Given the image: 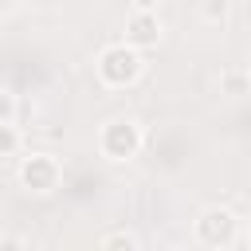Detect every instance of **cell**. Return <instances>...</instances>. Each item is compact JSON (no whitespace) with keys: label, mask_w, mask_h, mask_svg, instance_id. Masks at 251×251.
<instances>
[{"label":"cell","mask_w":251,"mask_h":251,"mask_svg":"<svg viewBox=\"0 0 251 251\" xmlns=\"http://www.w3.org/2000/svg\"><path fill=\"white\" fill-rule=\"evenodd\" d=\"M157 4H161V0H129L133 12H157Z\"/></svg>","instance_id":"12"},{"label":"cell","mask_w":251,"mask_h":251,"mask_svg":"<svg viewBox=\"0 0 251 251\" xmlns=\"http://www.w3.org/2000/svg\"><path fill=\"white\" fill-rule=\"evenodd\" d=\"M16 118H20V98L8 86H0V126H16Z\"/></svg>","instance_id":"9"},{"label":"cell","mask_w":251,"mask_h":251,"mask_svg":"<svg viewBox=\"0 0 251 251\" xmlns=\"http://www.w3.org/2000/svg\"><path fill=\"white\" fill-rule=\"evenodd\" d=\"M0 251H27V243H24L20 235H12V231H4V235H0Z\"/></svg>","instance_id":"11"},{"label":"cell","mask_w":251,"mask_h":251,"mask_svg":"<svg viewBox=\"0 0 251 251\" xmlns=\"http://www.w3.org/2000/svg\"><path fill=\"white\" fill-rule=\"evenodd\" d=\"M98 251H137V235L126 231V227H114L98 239Z\"/></svg>","instance_id":"6"},{"label":"cell","mask_w":251,"mask_h":251,"mask_svg":"<svg viewBox=\"0 0 251 251\" xmlns=\"http://www.w3.org/2000/svg\"><path fill=\"white\" fill-rule=\"evenodd\" d=\"M192 239H196L200 247H208V251H224V247H231V243L239 239V216H235L231 208L212 204V208H204V212L192 220Z\"/></svg>","instance_id":"3"},{"label":"cell","mask_w":251,"mask_h":251,"mask_svg":"<svg viewBox=\"0 0 251 251\" xmlns=\"http://www.w3.org/2000/svg\"><path fill=\"white\" fill-rule=\"evenodd\" d=\"M16 180H20V188H27L35 196H47L63 184V161L55 153H27L16 165Z\"/></svg>","instance_id":"4"},{"label":"cell","mask_w":251,"mask_h":251,"mask_svg":"<svg viewBox=\"0 0 251 251\" xmlns=\"http://www.w3.org/2000/svg\"><path fill=\"white\" fill-rule=\"evenodd\" d=\"M220 90L231 94V98L251 94V75H247V71H224V75H220Z\"/></svg>","instance_id":"7"},{"label":"cell","mask_w":251,"mask_h":251,"mask_svg":"<svg viewBox=\"0 0 251 251\" xmlns=\"http://www.w3.org/2000/svg\"><path fill=\"white\" fill-rule=\"evenodd\" d=\"M94 71H98V82L110 86V90H126L133 86L141 75H145V55L137 47H129L126 39L122 43H106L94 59Z\"/></svg>","instance_id":"1"},{"label":"cell","mask_w":251,"mask_h":251,"mask_svg":"<svg viewBox=\"0 0 251 251\" xmlns=\"http://www.w3.org/2000/svg\"><path fill=\"white\" fill-rule=\"evenodd\" d=\"M145 145V129L137 118H110L102 129H98V153L106 161H133Z\"/></svg>","instance_id":"2"},{"label":"cell","mask_w":251,"mask_h":251,"mask_svg":"<svg viewBox=\"0 0 251 251\" xmlns=\"http://www.w3.org/2000/svg\"><path fill=\"white\" fill-rule=\"evenodd\" d=\"M126 43L137 47V51H149L161 43V20L157 12H129L126 20Z\"/></svg>","instance_id":"5"},{"label":"cell","mask_w":251,"mask_h":251,"mask_svg":"<svg viewBox=\"0 0 251 251\" xmlns=\"http://www.w3.org/2000/svg\"><path fill=\"white\" fill-rule=\"evenodd\" d=\"M243 243H247V251H251V224L243 227Z\"/></svg>","instance_id":"14"},{"label":"cell","mask_w":251,"mask_h":251,"mask_svg":"<svg viewBox=\"0 0 251 251\" xmlns=\"http://www.w3.org/2000/svg\"><path fill=\"white\" fill-rule=\"evenodd\" d=\"M24 149V133L16 126H0V157H16Z\"/></svg>","instance_id":"8"},{"label":"cell","mask_w":251,"mask_h":251,"mask_svg":"<svg viewBox=\"0 0 251 251\" xmlns=\"http://www.w3.org/2000/svg\"><path fill=\"white\" fill-rule=\"evenodd\" d=\"M165 251H192V247H184V243H169Z\"/></svg>","instance_id":"13"},{"label":"cell","mask_w":251,"mask_h":251,"mask_svg":"<svg viewBox=\"0 0 251 251\" xmlns=\"http://www.w3.org/2000/svg\"><path fill=\"white\" fill-rule=\"evenodd\" d=\"M204 20L208 24H224L227 20V0H208L204 4Z\"/></svg>","instance_id":"10"}]
</instances>
